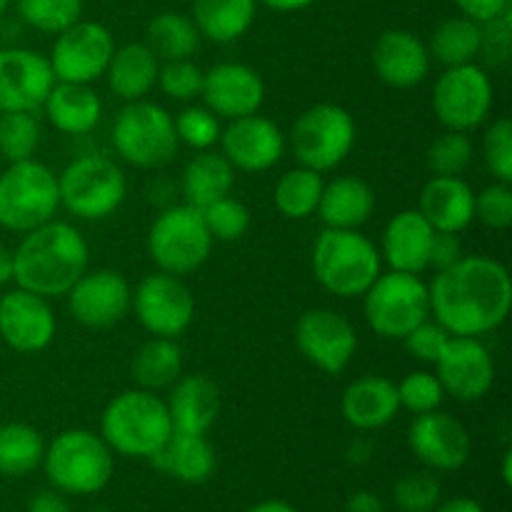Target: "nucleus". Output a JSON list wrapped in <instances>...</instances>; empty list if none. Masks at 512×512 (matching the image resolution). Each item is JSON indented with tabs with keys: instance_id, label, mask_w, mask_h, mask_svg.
I'll return each mask as SVG.
<instances>
[{
	"instance_id": "1",
	"label": "nucleus",
	"mask_w": 512,
	"mask_h": 512,
	"mask_svg": "<svg viewBox=\"0 0 512 512\" xmlns=\"http://www.w3.org/2000/svg\"><path fill=\"white\" fill-rule=\"evenodd\" d=\"M430 315L458 338H485L508 320L512 280L508 268L488 255H463L433 275Z\"/></svg>"
},
{
	"instance_id": "2",
	"label": "nucleus",
	"mask_w": 512,
	"mask_h": 512,
	"mask_svg": "<svg viewBox=\"0 0 512 512\" xmlns=\"http://www.w3.org/2000/svg\"><path fill=\"white\" fill-rule=\"evenodd\" d=\"M90 265L88 240L75 225L48 220L13 250V280L40 298H63Z\"/></svg>"
},
{
	"instance_id": "3",
	"label": "nucleus",
	"mask_w": 512,
	"mask_h": 512,
	"mask_svg": "<svg viewBox=\"0 0 512 512\" xmlns=\"http://www.w3.org/2000/svg\"><path fill=\"white\" fill-rule=\"evenodd\" d=\"M173 435L165 400L150 390H125L105 405L100 415V438L113 453L148 460Z\"/></svg>"
},
{
	"instance_id": "4",
	"label": "nucleus",
	"mask_w": 512,
	"mask_h": 512,
	"mask_svg": "<svg viewBox=\"0 0 512 512\" xmlns=\"http://www.w3.org/2000/svg\"><path fill=\"white\" fill-rule=\"evenodd\" d=\"M310 265L315 280L338 298H363L383 273L378 245L360 230L325 228L315 240Z\"/></svg>"
},
{
	"instance_id": "5",
	"label": "nucleus",
	"mask_w": 512,
	"mask_h": 512,
	"mask_svg": "<svg viewBox=\"0 0 512 512\" xmlns=\"http://www.w3.org/2000/svg\"><path fill=\"white\" fill-rule=\"evenodd\" d=\"M43 470L55 490L85 498L100 493L113 478V450L93 430H63L45 445Z\"/></svg>"
},
{
	"instance_id": "6",
	"label": "nucleus",
	"mask_w": 512,
	"mask_h": 512,
	"mask_svg": "<svg viewBox=\"0 0 512 512\" xmlns=\"http://www.w3.org/2000/svg\"><path fill=\"white\" fill-rule=\"evenodd\" d=\"M60 208L58 175L38 160L8 163L0 173V228L30 233L55 218Z\"/></svg>"
},
{
	"instance_id": "7",
	"label": "nucleus",
	"mask_w": 512,
	"mask_h": 512,
	"mask_svg": "<svg viewBox=\"0 0 512 512\" xmlns=\"http://www.w3.org/2000/svg\"><path fill=\"white\" fill-rule=\"evenodd\" d=\"M110 143L125 163L143 170L170 163L180 148L173 115L150 100H135L120 108L113 120Z\"/></svg>"
},
{
	"instance_id": "8",
	"label": "nucleus",
	"mask_w": 512,
	"mask_h": 512,
	"mask_svg": "<svg viewBox=\"0 0 512 512\" xmlns=\"http://www.w3.org/2000/svg\"><path fill=\"white\" fill-rule=\"evenodd\" d=\"M365 323L385 340H403L430 318V290L420 275L380 273L363 295Z\"/></svg>"
},
{
	"instance_id": "9",
	"label": "nucleus",
	"mask_w": 512,
	"mask_h": 512,
	"mask_svg": "<svg viewBox=\"0 0 512 512\" xmlns=\"http://www.w3.org/2000/svg\"><path fill=\"white\" fill-rule=\"evenodd\" d=\"M128 183L105 155H80L58 175L60 205L80 220H105L123 205Z\"/></svg>"
},
{
	"instance_id": "10",
	"label": "nucleus",
	"mask_w": 512,
	"mask_h": 512,
	"mask_svg": "<svg viewBox=\"0 0 512 512\" xmlns=\"http://www.w3.org/2000/svg\"><path fill=\"white\" fill-rule=\"evenodd\" d=\"M215 240L205 228L203 213L190 205L163 210L148 230V255L158 270L170 275H193L210 258Z\"/></svg>"
},
{
	"instance_id": "11",
	"label": "nucleus",
	"mask_w": 512,
	"mask_h": 512,
	"mask_svg": "<svg viewBox=\"0 0 512 512\" xmlns=\"http://www.w3.org/2000/svg\"><path fill=\"white\" fill-rule=\"evenodd\" d=\"M290 145L300 165L318 173L335 170L348 160L355 145V120L343 105L318 103L298 115Z\"/></svg>"
},
{
	"instance_id": "12",
	"label": "nucleus",
	"mask_w": 512,
	"mask_h": 512,
	"mask_svg": "<svg viewBox=\"0 0 512 512\" xmlns=\"http://www.w3.org/2000/svg\"><path fill=\"white\" fill-rule=\"evenodd\" d=\"M433 110L445 130L473 133L493 110V80L475 63L445 68L435 83Z\"/></svg>"
},
{
	"instance_id": "13",
	"label": "nucleus",
	"mask_w": 512,
	"mask_h": 512,
	"mask_svg": "<svg viewBox=\"0 0 512 512\" xmlns=\"http://www.w3.org/2000/svg\"><path fill=\"white\" fill-rule=\"evenodd\" d=\"M113 53V33L103 23L78 20L58 33L48 60L58 83L90 85L103 78Z\"/></svg>"
},
{
	"instance_id": "14",
	"label": "nucleus",
	"mask_w": 512,
	"mask_h": 512,
	"mask_svg": "<svg viewBox=\"0 0 512 512\" xmlns=\"http://www.w3.org/2000/svg\"><path fill=\"white\" fill-rule=\"evenodd\" d=\"M138 323L155 338H178L195 318V298L183 278L158 270L138 283L130 300Z\"/></svg>"
},
{
	"instance_id": "15",
	"label": "nucleus",
	"mask_w": 512,
	"mask_h": 512,
	"mask_svg": "<svg viewBox=\"0 0 512 512\" xmlns=\"http://www.w3.org/2000/svg\"><path fill=\"white\" fill-rule=\"evenodd\" d=\"M295 345L313 368L325 375H340L358 350V333L345 315L315 308L300 315L295 325Z\"/></svg>"
},
{
	"instance_id": "16",
	"label": "nucleus",
	"mask_w": 512,
	"mask_h": 512,
	"mask_svg": "<svg viewBox=\"0 0 512 512\" xmlns=\"http://www.w3.org/2000/svg\"><path fill=\"white\" fill-rule=\"evenodd\" d=\"M435 375H438L445 395L458 403H478L493 390V355L480 338L450 335L448 345L435 360Z\"/></svg>"
},
{
	"instance_id": "17",
	"label": "nucleus",
	"mask_w": 512,
	"mask_h": 512,
	"mask_svg": "<svg viewBox=\"0 0 512 512\" xmlns=\"http://www.w3.org/2000/svg\"><path fill=\"white\" fill-rule=\"evenodd\" d=\"M133 290L118 270H85L68 290V310L80 325L105 330L118 325L130 313Z\"/></svg>"
},
{
	"instance_id": "18",
	"label": "nucleus",
	"mask_w": 512,
	"mask_h": 512,
	"mask_svg": "<svg viewBox=\"0 0 512 512\" xmlns=\"http://www.w3.org/2000/svg\"><path fill=\"white\" fill-rule=\"evenodd\" d=\"M58 320L48 298L15 288L0 295V340L20 355L43 353L55 338Z\"/></svg>"
},
{
	"instance_id": "19",
	"label": "nucleus",
	"mask_w": 512,
	"mask_h": 512,
	"mask_svg": "<svg viewBox=\"0 0 512 512\" xmlns=\"http://www.w3.org/2000/svg\"><path fill=\"white\" fill-rule=\"evenodd\" d=\"M55 85L48 55L28 48H0V113H35Z\"/></svg>"
},
{
	"instance_id": "20",
	"label": "nucleus",
	"mask_w": 512,
	"mask_h": 512,
	"mask_svg": "<svg viewBox=\"0 0 512 512\" xmlns=\"http://www.w3.org/2000/svg\"><path fill=\"white\" fill-rule=\"evenodd\" d=\"M408 448L430 470H460L473 453V438L458 418L448 413L415 415L408 430Z\"/></svg>"
},
{
	"instance_id": "21",
	"label": "nucleus",
	"mask_w": 512,
	"mask_h": 512,
	"mask_svg": "<svg viewBox=\"0 0 512 512\" xmlns=\"http://www.w3.org/2000/svg\"><path fill=\"white\" fill-rule=\"evenodd\" d=\"M218 143L225 160L243 173H265L278 165L285 153L283 130L258 113L230 120Z\"/></svg>"
},
{
	"instance_id": "22",
	"label": "nucleus",
	"mask_w": 512,
	"mask_h": 512,
	"mask_svg": "<svg viewBox=\"0 0 512 512\" xmlns=\"http://www.w3.org/2000/svg\"><path fill=\"white\" fill-rule=\"evenodd\" d=\"M200 98L218 118L238 120L263 108L265 83L258 70L243 63H218L203 73Z\"/></svg>"
},
{
	"instance_id": "23",
	"label": "nucleus",
	"mask_w": 512,
	"mask_h": 512,
	"mask_svg": "<svg viewBox=\"0 0 512 512\" xmlns=\"http://www.w3.org/2000/svg\"><path fill=\"white\" fill-rule=\"evenodd\" d=\"M373 68L390 88H415L430 73L428 45L410 30H385L373 45Z\"/></svg>"
},
{
	"instance_id": "24",
	"label": "nucleus",
	"mask_w": 512,
	"mask_h": 512,
	"mask_svg": "<svg viewBox=\"0 0 512 512\" xmlns=\"http://www.w3.org/2000/svg\"><path fill=\"white\" fill-rule=\"evenodd\" d=\"M165 400L175 433L208 435L220 413V390L208 375H180Z\"/></svg>"
},
{
	"instance_id": "25",
	"label": "nucleus",
	"mask_w": 512,
	"mask_h": 512,
	"mask_svg": "<svg viewBox=\"0 0 512 512\" xmlns=\"http://www.w3.org/2000/svg\"><path fill=\"white\" fill-rule=\"evenodd\" d=\"M433 233L428 220L418 210H400L393 215L383 233V245H380V258L390 270L410 275H423L428 270L430 243Z\"/></svg>"
},
{
	"instance_id": "26",
	"label": "nucleus",
	"mask_w": 512,
	"mask_h": 512,
	"mask_svg": "<svg viewBox=\"0 0 512 512\" xmlns=\"http://www.w3.org/2000/svg\"><path fill=\"white\" fill-rule=\"evenodd\" d=\"M345 423L355 430H380L398 418V385L383 375H363L345 388L343 403Z\"/></svg>"
},
{
	"instance_id": "27",
	"label": "nucleus",
	"mask_w": 512,
	"mask_h": 512,
	"mask_svg": "<svg viewBox=\"0 0 512 512\" xmlns=\"http://www.w3.org/2000/svg\"><path fill=\"white\" fill-rule=\"evenodd\" d=\"M418 213L438 233H463L475 220V190L463 178L433 175L420 193Z\"/></svg>"
},
{
	"instance_id": "28",
	"label": "nucleus",
	"mask_w": 512,
	"mask_h": 512,
	"mask_svg": "<svg viewBox=\"0 0 512 512\" xmlns=\"http://www.w3.org/2000/svg\"><path fill=\"white\" fill-rule=\"evenodd\" d=\"M50 125L65 135H88L103 120V100L90 85L58 83L43 103Z\"/></svg>"
},
{
	"instance_id": "29",
	"label": "nucleus",
	"mask_w": 512,
	"mask_h": 512,
	"mask_svg": "<svg viewBox=\"0 0 512 512\" xmlns=\"http://www.w3.org/2000/svg\"><path fill=\"white\" fill-rule=\"evenodd\" d=\"M150 465L170 478L185 485H200L213 478L215 473V450L205 435L175 433L163 443V448L150 455Z\"/></svg>"
},
{
	"instance_id": "30",
	"label": "nucleus",
	"mask_w": 512,
	"mask_h": 512,
	"mask_svg": "<svg viewBox=\"0 0 512 512\" xmlns=\"http://www.w3.org/2000/svg\"><path fill=\"white\" fill-rule=\"evenodd\" d=\"M158 70L160 60L148 45L128 43L123 48H115L103 78L108 80V88L115 98L135 103L153 93L158 85Z\"/></svg>"
},
{
	"instance_id": "31",
	"label": "nucleus",
	"mask_w": 512,
	"mask_h": 512,
	"mask_svg": "<svg viewBox=\"0 0 512 512\" xmlns=\"http://www.w3.org/2000/svg\"><path fill=\"white\" fill-rule=\"evenodd\" d=\"M375 210V193L363 178L343 175L333 183H325L318 203V215L325 228L360 230Z\"/></svg>"
},
{
	"instance_id": "32",
	"label": "nucleus",
	"mask_w": 512,
	"mask_h": 512,
	"mask_svg": "<svg viewBox=\"0 0 512 512\" xmlns=\"http://www.w3.org/2000/svg\"><path fill=\"white\" fill-rule=\"evenodd\" d=\"M233 185L235 168L225 160L223 153H213V150H200L195 158H190L180 178L185 205L198 210L233 193Z\"/></svg>"
},
{
	"instance_id": "33",
	"label": "nucleus",
	"mask_w": 512,
	"mask_h": 512,
	"mask_svg": "<svg viewBox=\"0 0 512 512\" xmlns=\"http://www.w3.org/2000/svg\"><path fill=\"white\" fill-rule=\"evenodd\" d=\"M258 0H193V23L200 38L233 43L250 30Z\"/></svg>"
},
{
	"instance_id": "34",
	"label": "nucleus",
	"mask_w": 512,
	"mask_h": 512,
	"mask_svg": "<svg viewBox=\"0 0 512 512\" xmlns=\"http://www.w3.org/2000/svg\"><path fill=\"white\" fill-rule=\"evenodd\" d=\"M130 375L140 390H168L183 375V350L173 338H150L135 350Z\"/></svg>"
},
{
	"instance_id": "35",
	"label": "nucleus",
	"mask_w": 512,
	"mask_h": 512,
	"mask_svg": "<svg viewBox=\"0 0 512 512\" xmlns=\"http://www.w3.org/2000/svg\"><path fill=\"white\" fill-rule=\"evenodd\" d=\"M200 33L193 18L183 13H160L145 28V45L158 60H190L200 50Z\"/></svg>"
},
{
	"instance_id": "36",
	"label": "nucleus",
	"mask_w": 512,
	"mask_h": 512,
	"mask_svg": "<svg viewBox=\"0 0 512 512\" xmlns=\"http://www.w3.org/2000/svg\"><path fill=\"white\" fill-rule=\"evenodd\" d=\"M480 38H483L480 23L465 18V15L448 18L430 35L428 53L445 68H458V65L475 63V58L480 55Z\"/></svg>"
},
{
	"instance_id": "37",
	"label": "nucleus",
	"mask_w": 512,
	"mask_h": 512,
	"mask_svg": "<svg viewBox=\"0 0 512 512\" xmlns=\"http://www.w3.org/2000/svg\"><path fill=\"white\" fill-rule=\"evenodd\" d=\"M45 440L28 423L0 425V475L25 478L43 465Z\"/></svg>"
},
{
	"instance_id": "38",
	"label": "nucleus",
	"mask_w": 512,
	"mask_h": 512,
	"mask_svg": "<svg viewBox=\"0 0 512 512\" xmlns=\"http://www.w3.org/2000/svg\"><path fill=\"white\" fill-rule=\"evenodd\" d=\"M323 188V173L305 168V165H298V168L280 175L273 193L275 208L290 220L310 218V215L318 213Z\"/></svg>"
},
{
	"instance_id": "39",
	"label": "nucleus",
	"mask_w": 512,
	"mask_h": 512,
	"mask_svg": "<svg viewBox=\"0 0 512 512\" xmlns=\"http://www.w3.org/2000/svg\"><path fill=\"white\" fill-rule=\"evenodd\" d=\"M43 143V128L35 113H0V158L8 163L33 160Z\"/></svg>"
},
{
	"instance_id": "40",
	"label": "nucleus",
	"mask_w": 512,
	"mask_h": 512,
	"mask_svg": "<svg viewBox=\"0 0 512 512\" xmlns=\"http://www.w3.org/2000/svg\"><path fill=\"white\" fill-rule=\"evenodd\" d=\"M20 20L38 33L58 35L83 15V0H15Z\"/></svg>"
},
{
	"instance_id": "41",
	"label": "nucleus",
	"mask_w": 512,
	"mask_h": 512,
	"mask_svg": "<svg viewBox=\"0 0 512 512\" xmlns=\"http://www.w3.org/2000/svg\"><path fill=\"white\" fill-rule=\"evenodd\" d=\"M473 158V140L468 133H458V130H445L428 148L430 173L443 175V178H463L465 170L473 165Z\"/></svg>"
},
{
	"instance_id": "42",
	"label": "nucleus",
	"mask_w": 512,
	"mask_h": 512,
	"mask_svg": "<svg viewBox=\"0 0 512 512\" xmlns=\"http://www.w3.org/2000/svg\"><path fill=\"white\" fill-rule=\"evenodd\" d=\"M175 135H178L180 145H188L193 150H210L220 140V118L208 110L205 105H190V108L180 110L173 118Z\"/></svg>"
},
{
	"instance_id": "43",
	"label": "nucleus",
	"mask_w": 512,
	"mask_h": 512,
	"mask_svg": "<svg viewBox=\"0 0 512 512\" xmlns=\"http://www.w3.org/2000/svg\"><path fill=\"white\" fill-rule=\"evenodd\" d=\"M200 213H203L210 238L220 240V243L240 240L250 228V210L245 208V203L235 200L233 195H225V198L215 200V203H210Z\"/></svg>"
},
{
	"instance_id": "44",
	"label": "nucleus",
	"mask_w": 512,
	"mask_h": 512,
	"mask_svg": "<svg viewBox=\"0 0 512 512\" xmlns=\"http://www.w3.org/2000/svg\"><path fill=\"white\" fill-rule=\"evenodd\" d=\"M443 498L440 480L428 470L405 473L393 485V500L400 512H433Z\"/></svg>"
},
{
	"instance_id": "45",
	"label": "nucleus",
	"mask_w": 512,
	"mask_h": 512,
	"mask_svg": "<svg viewBox=\"0 0 512 512\" xmlns=\"http://www.w3.org/2000/svg\"><path fill=\"white\" fill-rule=\"evenodd\" d=\"M398 385V400L400 408H405L413 415H425L440 410L445 400V390L440 385L438 375L428 373V370H415V373L405 375Z\"/></svg>"
},
{
	"instance_id": "46",
	"label": "nucleus",
	"mask_w": 512,
	"mask_h": 512,
	"mask_svg": "<svg viewBox=\"0 0 512 512\" xmlns=\"http://www.w3.org/2000/svg\"><path fill=\"white\" fill-rule=\"evenodd\" d=\"M483 160L488 173L498 183L512 185V123L510 118H500L485 130L483 135Z\"/></svg>"
},
{
	"instance_id": "47",
	"label": "nucleus",
	"mask_w": 512,
	"mask_h": 512,
	"mask_svg": "<svg viewBox=\"0 0 512 512\" xmlns=\"http://www.w3.org/2000/svg\"><path fill=\"white\" fill-rule=\"evenodd\" d=\"M203 73L198 65L190 60H168L160 65L158 70V85L168 98L180 100V103H190V100L200 98L203 90Z\"/></svg>"
},
{
	"instance_id": "48",
	"label": "nucleus",
	"mask_w": 512,
	"mask_h": 512,
	"mask_svg": "<svg viewBox=\"0 0 512 512\" xmlns=\"http://www.w3.org/2000/svg\"><path fill=\"white\" fill-rule=\"evenodd\" d=\"M475 220L490 230H508L512 225V188L510 183H493L475 193Z\"/></svg>"
},
{
	"instance_id": "49",
	"label": "nucleus",
	"mask_w": 512,
	"mask_h": 512,
	"mask_svg": "<svg viewBox=\"0 0 512 512\" xmlns=\"http://www.w3.org/2000/svg\"><path fill=\"white\" fill-rule=\"evenodd\" d=\"M483 28V38H480V55L493 68H503L508 65L512 53V8L505 10L498 18L480 23Z\"/></svg>"
},
{
	"instance_id": "50",
	"label": "nucleus",
	"mask_w": 512,
	"mask_h": 512,
	"mask_svg": "<svg viewBox=\"0 0 512 512\" xmlns=\"http://www.w3.org/2000/svg\"><path fill=\"white\" fill-rule=\"evenodd\" d=\"M448 340H450L448 330H445L443 325L430 315L428 320H423L418 328H413L408 335H405L403 343H405V350H408L415 360H420V363L425 365H435V360L440 358V353L445 350Z\"/></svg>"
},
{
	"instance_id": "51",
	"label": "nucleus",
	"mask_w": 512,
	"mask_h": 512,
	"mask_svg": "<svg viewBox=\"0 0 512 512\" xmlns=\"http://www.w3.org/2000/svg\"><path fill=\"white\" fill-rule=\"evenodd\" d=\"M463 245L455 233H433V243H430V258H428V270H445L450 265L458 263L463 258Z\"/></svg>"
},
{
	"instance_id": "52",
	"label": "nucleus",
	"mask_w": 512,
	"mask_h": 512,
	"mask_svg": "<svg viewBox=\"0 0 512 512\" xmlns=\"http://www.w3.org/2000/svg\"><path fill=\"white\" fill-rule=\"evenodd\" d=\"M455 5L465 18L475 20V23H488L510 10V0H455Z\"/></svg>"
},
{
	"instance_id": "53",
	"label": "nucleus",
	"mask_w": 512,
	"mask_h": 512,
	"mask_svg": "<svg viewBox=\"0 0 512 512\" xmlns=\"http://www.w3.org/2000/svg\"><path fill=\"white\" fill-rule=\"evenodd\" d=\"M28 512H73L70 510L68 498H65L60 490L48 488V490H40L30 498L28 503Z\"/></svg>"
},
{
	"instance_id": "54",
	"label": "nucleus",
	"mask_w": 512,
	"mask_h": 512,
	"mask_svg": "<svg viewBox=\"0 0 512 512\" xmlns=\"http://www.w3.org/2000/svg\"><path fill=\"white\" fill-rule=\"evenodd\" d=\"M345 512H385V505L380 495L370 493V490H355L345 500Z\"/></svg>"
},
{
	"instance_id": "55",
	"label": "nucleus",
	"mask_w": 512,
	"mask_h": 512,
	"mask_svg": "<svg viewBox=\"0 0 512 512\" xmlns=\"http://www.w3.org/2000/svg\"><path fill=\"white\" fill-rule=\"evenodd\" d=\"M433 512H485L483 505L473 498H453L440 503Z\"/></svg>"
},
{
	"instance_id": "56",
	"label": "nucleus",
	"mask_w": 512,
	"mask_h": 512,
	"mask_svg": "<svg viewBox=\"0 0 512 512\" xmlns=\"http://www.w3.org/2000/svg\"><path fill=\"white\" fill-rule=\"evenodd\" d=\"M258 3L268 5L270 10H278V13H293V10L308 8L315 0H258Z\"/></svg>"
},
{
	"instance_id": "57",
	"label": "nucleus",
	"mask_w": 512,
	"mask_h": 512,
	"mask_svg": "<svg viewBox=\"0 0 512 512\" xmlns=\"http://www.w3.org/2000/svg\"><path fill=\"white\" fill-rule=\"evenodd\" d=\"M13 283V250L0 243V288Z\"/></svg>"
},
{
	"instance_id": "58",
	"label": "nucleus",
	"mask_w": 512,
	"mask_h": 512,
	"mask_svg": "<svg viewBox=\"0 0 512 512\" xmlns=\"http://www.w3.org/2000/svg\"><path fill=\"white\" fill-rule=\"evenodd\" d=\"M245 512H298V510H295L290 503H285V500H263V503L253 505V508Z\"/></svg>"
},
{
	"instance_id": "59",
	"label": "nucleus",
	"mask_w": 512,
	"mask_h": 512,
	"mask_svg": "<svg viewBox=\"0 0 512 512\" xmlns=\"http://www.w3.org/2000/svg\"><path fill=\"white\" fill-rule=\"evenodd\" d=\"M503 480H505V485H512V453L508 450V453H505V458H503Z\"/></svg>"
},
{
	"instance_id": "60",
	"label": "nucleus",
	"mask_w": 512,
	"mask_h": 512,
	"mask_svg": "<svg viewBox=\"0 0 512 512\" xmlns=\"http://www.w3.org/2000/svg\"><path fill=\"white\" fill-rule=\"evenodd\" d=\"M10 3H13V0H0V15H5V13H8Z\"/></svg>"
}]
</instances>
